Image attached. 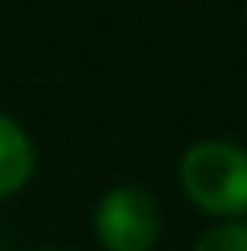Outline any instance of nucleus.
Instances as JSON below:
<instances>
[{
    "label": "nucleus",
    "mask_w": 247,
    "mask_h": 251,
    "mask_svg": "<svg viewBox=\"0 0 247 251\" xmlns=\"http://www.w3.org/2000/svg\"><path fill=\"white\" fill-rule=\"evenodd\" d=\"M182 189L200 211L240 222L247 215V150L222 138L197 142L178 164Z\"/></svg>",
    "instance_id": "1"
},
{
    "label": "nucleus",
    "mask_w": 247,
    "mask_h": 251,
    "mask_svg": "<svg viewBox=\"0 0 247 251\" xmlns=\"http://www.w3.org/2000/svg\"><path fill=\"white\" fill-rule=\"evenodd\" d=\"M95 237L106 251H149L160 237V207L142 186H116L95 207Z\"/></svg>",
    "instance_id": "2"
},
{
    "label": "nucleus",
    "mask_w": 247,
    "mask_h": 251,
    "mask_svg": "<svg viewBox=\"0 0 247 251\" xmlns=\"http://www.w3.org/2000/svg\"><path fill=\"white\" fill-rule=\"evenodd\" d=\"M33 171H37V150H33L25 127L15 117L0 113V201L22 193Z\"/></svg>",
    "instance_id": "3"
},
{
    "label": "nucleus",
    "mask_w": 247,
    "mask_h": 251,
    "mask_svg": "<svg viewBox=\"0 0 247 251\" xmlns=\"http://www.w3.org/2000/svg\"><path fill=\"white\" fill-rule=\"evenodd\" d=\"M193 251H247V222H222L211 226Z\"/></svg>",
    "instance_id": "4"
},
{
    "label": "nucleus",
    "mask_w": 247,
    "mask_h": 251,
    "mask_svg": "<svg viewBox=\"0 0 247 251\" xmlns=\"http://www.w3.org/2000/svg\"><path fill=\"white\" fill-rule=\"evenodd\" d=\"M40 251H55V248H40Z\"/></svg>",
    "instance_id": "5"
}]
</instances>
